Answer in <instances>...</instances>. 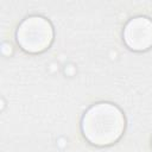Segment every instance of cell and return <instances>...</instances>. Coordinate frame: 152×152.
Listing matches in <instances>:
<instances>
[{
	"label": "cell",
	"instance_id": "cell-1",
	"mask_svg": "<svg viewBox=\"0 0 152 152\" xmlns=\"http://www.w3.org/2000/svg\"><path fill=\"white\" fill-rule=\"evenodd\" d=\"M81 128L84 138L95 146H109L116 142L125 129L122 112L112 103L91 106L83 115Z\"/></svg>",
	"mask_w": 152,
	"mask_h": 152
},
{
	"label": "cell",
	"instance_id": "cell-2",
	"mask_svg": "<svg viewBox=\"0 0 152 152\" xmlns=\"http://www.w3.org/2000/svg\"><path fill=\"white\" fill-rule=\"evenodd\" d=\"M53 39V30L49 20L33 15L26 18L17 30V42L27 52L38 53L46 50Z\"/></svg>",
	"mask_w": 152,
	"mask_h": 152
},
{
	"label": "cell",
	"instance_id": "cell-3",
	"mask_svg": "<svg viewBox=\"0 0 152 152\" xmlns=\"http://www.w3.org/2000/svg\"><path fill=\"white\" fill-rule=\"evenodd\" d=\"M126 45L134 51H144L152 46V21L145 17L131 19L124 30Z\"/></svg>",
	"mask_w": 152,
	"mask_h": 152
}]
</instances>
